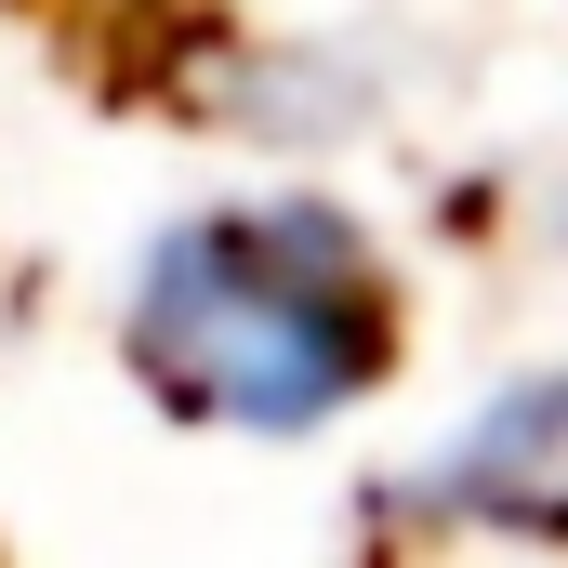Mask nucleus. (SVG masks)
<instances>
[{"label": "nucleus", "mask_w": 568, "mask_h": 568, "mask_svg": "<svg viewBox=\"0 0 568 568\" xmlns=\"http://www.w3.org/2000/svg\"><path fill=\"white\" fill-rule=\"evenodd\" d=\"M120 344L212 436H331L384 384L397 304L384 252L331 199H225L145 239Z\"/></svg>", "instance_id": "f257e3e1"}, {"label": "nucleus", "mask_w": 568, "mask_h": 568, "mask_svg": "<svg viewBox=\"0 0 568 568\" xmlns=\"http://www.w3.org/2000/svg\"><path fill=\"white\" fill-rule=\"evenodd\" d=\"M397 503H410L424 529H476V542H568V371L489 384V397L397 476Z\"/></svg>", "instance_id": "f03ea898"}]
</instances>
